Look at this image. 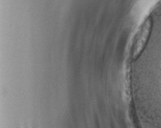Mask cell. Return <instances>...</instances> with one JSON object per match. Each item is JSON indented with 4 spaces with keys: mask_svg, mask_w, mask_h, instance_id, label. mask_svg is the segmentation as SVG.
<instances>
[{
    "mask_svg": "<svg viewBox=\"0 0 161 128\" xmlns=\"http://www.w3.org/2000/svg\"><path fill=\"white\" fill-rule=\"evenodd\" d=\"M152 20L151 18L147 19L143 23L140 29L137 31L135 40V46H134V54L137 55L142 51L143 47L146 44L150 36L152 28Z\"/></svg>",
    "mask_w": 161,
    "mask_h": 128,
    "instance_id": "obj_1",
    "label": "cell"
}]
</instances>
